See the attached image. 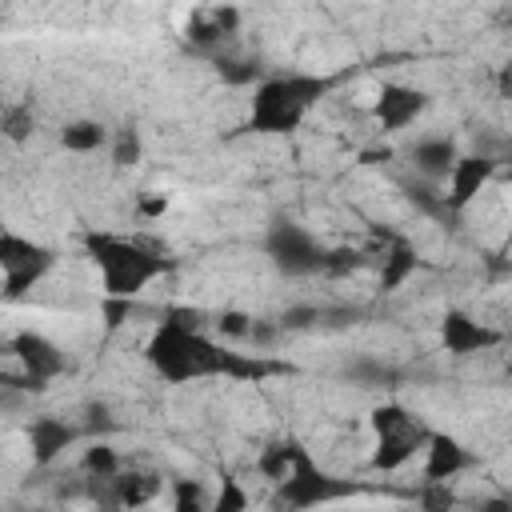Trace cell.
Returning <instances> with one entry per match:
<instances>
[{"instance_id": "obj_1", "label": "cell", "mask_w": 512, "mask_h": 512, "mask_svg": "<svg viewBox=\"0 0 512 512\" xmlns=\"http://www.w3.org/2000/svg\"><path fill=\"white\" fill-rule=\"evenodd\" d=\"M144 356L172 384H188V380H204V376L260 380V376L272 372V364H264L260 356L252 360V356L228 352L216 340H208L200 332V312H188V308H172L168 320H160V328L152 332Z\"/></svg>"}, {"instance_id": "obj_2", "label": "cell", "mask_w": 512, "mask_h": 512, "mask_svg": "<svg viewBox=\"0 0 512 512\" xmlns=\"http://www.w3.org/2000/svg\"><path fill=\"white\" fill-rule=\"evenodd\" d=\"M324 92H328V80L304 76V72L260 80L256 96H252V128L256 132H292V128H300V120Z\"/></svg>"}, {"instance_id": "obj_3", "label": "cell", "mask_w": 512, "mask_h": 512, "mask_svg": "<svg viewBox=\"0 0 512 512\" xmlns=\"http://www.w3.org/2000/svg\"><path fill=\"white\" fill-rule=\"evenodd\" d=\"M84 248L96 260L108 296H128L132 300L160 272H168V260L164 256H156V252H148V248H140L132 240H120V236H88Z\"/></svg>"}, {"instance_id": "obj_4", "label": "cell", "mask_w": 512, "mask_h": 512, "mask_svg": "<svg viewBox=\"0 0 512 512\" xmlns=\"http://www.w3.org/2000/svg\"><path fill=\"white\" fill-rule=\"evenodd\" d=\"M264 252L284 276H308L324 268V244L296 220H272L264 236Z\"/></svg>"}, {"instance_id": "obj_5", "label": "cell", "mask_w": 512, "mask_h": 512, "mask_svg": "<svg viewBox=\"0 0 512 512\" xmlns=\"http://www.w3.org/2000/svg\"><path fill=\"white\" fill-rule=\"evenodd\" d=\"M52 264H56L52 248L32 244V240H24L16 232L0 236V268H4V296L8 300H16L24 288H32Z\"/></svg>"}, {"instance_id": "obj_6", "label": "cell", "mask_w": 512, "mask_h": 512, "mask_svg": "<svg viewBox=\"0 0 512 512\" xmlns=\"http://www.w3.org/2000/svg\"><path fill=\"white\" fill-rule=\"evenodd\" d=\"M428 108V92L424 88H412V84H384L372 100V120L384 128V132H400L408 128L420 112Z\"/></svg>"}, {"instance_id": "obj_7", "label": "cell", "mask_w": 512, "mask_h": 512, "mask_svg": "<svg viewBox=\"0 0 512 512\" xmlns=\"http://www.w3.org/2000/svg\"><path fill=\"white\" fill-rule=\"evenodd\" d=\"M440 344L452 352V356H472V352H488L500 344V332L480 324L476 316L460 312V308H448L444 320H440Z\"/></svg>"}, {"instance_id": "obj_8", "label": "cell", "mask_w": 512, "mask_h": 512, "mask_svg": "<svg viewBox=\"0 0 512 512\" xmlns=\"http://www.w3.org/2000/svg\"><path fill=\"white\" fill-rule=\"evenodd\" d=\"M428 436H432V432H428L424 424H416V416L404 420V424H396V428H388V432H376L372 468H380V472H396V468H404V464L416 456V448L428 444Z\"/></svg>"}, {"instance_id": "obj_9", "label": "cell", "mask_w": 512, "mask_h": 512, "mask_svg": "<svg viewBox=\"0 0 512 512\" xmlns=\"http://www.w3.org/2000/svg\"><path fill=\"white\" fill-rule=\"evenodd\" d=\"M336 496V484H332V476H324L316 464H312V456H304L284 480H280V504H288V508H312V504H324V500H332Z\"/></svg>"}, {"instance_id": "obj_10", "label": "cell", "mask_w": 512, "mask_h": 512, "mask_svg": "<svg viewBox=\"0 0 512 512\" xmlns=\"http://www.w3.org/2000/svg\"><path fill=\"white\" fill-rule=\"evenodd\" d=\"M492 160L488 156H460L456 164H452V172H448V188H444V204L452 208V212H460V208H468L484 188H488V180H492Z\"/></svg>"}, {"instance_id": "obj_11", "label": "cell", "mask_w": 512, "mask_h": 512, "mask_svg": "<svg viewBox=\"0 0 512 512\" xmlns=\"http://www.w3.org/2000/svg\"><path fill=\"white\" fill-rule=\"evenodd\" d=\"M12 348H16L20 364H24L28 376H32V388H44L48 380H56V376L64 372V352H60L48 336H40V332H20V336L12 340Z\"/></svg>"}, {"instance_id": "obj_12", "label": "cell", "mask_w": 512, "mask_h": 512, "mask_svg": "<svg viewBox=\"0 0 512 512\" xmlns=\"http://www.w3.org/2000/svg\"><path fill=\"white\" fill-rule=\"evenodd\" d=\"M72 440H76V428L56 420V416H36L28 424V448H32V460L40 468L52 464L56 456H64V448H72Z\"/></svg>"}, {"instance_id": "obj_13", "label": "cell", "mask_w": 512, "mask_h": 512, "mask_svg": "<svg viewBox=\"0 0 512 512\" xmlns=\"http://www.w3.org/2000/svg\"><path fill=\"white\" fill-rule=\"evenodd\" d=\"M468 464H472V456L456 436H444V432L428 436V444H424V476L428 480H452Z\"/></svg>"}, {"instance_id": "obj_14", "label": "cell", "mask_w": 512, "mask_h": 512, "mask_svg": "<svg viewBox=\"0 0 512 512\" xmlns=\"http://www.w3.org/2000/svg\"><path fill=\"white\" fill-rule=\"evenodd\" d=\"M236 28H240V12L232 8V4H220V8H208V12H196L192 20H188V44H196V48H216V44H224L228 36H236Z\"/></svg>"}, {"instance_id": "obj_15", "label": "cell", "mask_w": 512, "mask_h": 512, "mask_svg": "<svg viewBox=\"0 0 512 512\" xmlns=\"http://www.w3.org/2000/svg\"><path fill=\"white\" fill-rule=\"evenodd\" d=\"M456 160H460V148L452 136H424L412 144V164L424 180H448Z\"/></svg>"}, {"instance_id": "obj_16", "label": "cell", "mask_w": 512, "mask_h": 512, "mask_svg": "<svg viewBox=\"0 0 512 512\" xmlns=\"http://www.w3.org/2000/svg\"><path fill=\"white\" fill-rule=\"evenodd\" d=\"M420 268V256H416V248L408 244V240H400V236H392V244H388V252H384V260H380V292H396L412 272Z\"/></svg>"}, {"instance_id": "obj_17", "label": "cell", "mask_w": 512, "mask_h": 512, "mask_svg": "<svg viewBox=\"0 0 512 512\" xmlns=\"http://www.w3.org/2000/svg\"><path fill=\"white\" fill-rule=\"evenodd\" d=\"M60 144L76 156H88V152H100L112 144V132L100 124V120H72L60 128Z\"/></svg>"}, {"instance_id": "obj_18", "label": "cell", "mask_w": 512, "mask_h": 512, "mask_svg": "<svg viewBox=\"0 0 512 512\" xmlns=\"http://www.w3.org/2000/svg\"><path fill=\"white\" fill-rule=\"evenodd\" d=\"M304 456H308V452H304L296 440H276V444H268V448L260 452L256 468H260L268 480H276V484H280V480H284V476H288Z\"/></svg>"}, {"instance_id": "obj_19", "label": "cell", "mask_w": 512, "mask_h": 512, "mask_svg": "<svg viewBox=\"0 0 512 512\" xmlns=\"http://www.w3.org/2000/svg\"><path fill=\"white\" fill-rule=\"evenodd\" d=\"M108 484H112V504H120V508H124V504H128V508L148 504V500L156 496V488H160V480L136 476V472H132V476H120V472H116Z\"/></svg>"}, {"instance_id": "obj_20", "label": "cell", "mask_w": 512, "mask_h": 512, "mask_svg": "<svg viewBox=\"0 0 512 512\" xmlns=\"http://www.w3.org/2000/svg\"><path fill=\"white\" fill-rule=\"evenodd\" d=\"M108 156H112L116 168H136V164L144 160V140H140V132H136L132 124L116 128V132H112V144H108Z\"/></svg>"}, {"instance_id": "obj_21", "label": "cell", "mask_w": 512, "mask_h": 512, "mask_svg": "<svg viewBox=\"0 0 512 512\" xmlns=\"http://www.w3.org/2000/svg\"><path fill=\"white\" fill-rule=\"evenodd\" d=\"M80 468H84L92 480H112V476L120 472V456H116V448H112V444L92 440V444L84 448V456H80Z\"/></svg>"}, {"instance_id": "obj_22", "label": "cell", "mask_w": 512, "mask_h": 512, "mask_svg": "<svg viewBox=\"0 0 512 512\" xmlns=\"http://www.w3.org/2000/svg\"><path fill=\"white\" fill-rule=\"evenodd\" d=\"M172 508L176 512H204L208 508V496H204L200 480H176L172 484Z\"/></svg>"}, {"instance_id": "obj_23", "label": "cell", "mask_w": 512, "mask_h": 512, "mask_svg": "<svg viewBox=\"0 0 512 512\" xmlns=\"http://www.w3.org/2000/svg\"><path fill=\"white\" fill-rule=\"evenodd\" d=\"M324 320V312L316 308V304H292L284 316H280V328L284 332H308V328H316Z\"/></svg>"}, {"instance_id": "obj_24", "label": "cell", "mask_w": 512, "mask_h": 512, "mask_svg": "<svg viewBox=\"0 0 512 512\" xmlns=\"http://www.w3.org/2000/svg\"><path fill=\"white\" fill-rule=\"evenodd\" d=\"M216 332H220L224 340H248V332H252V316L240 312V308H224V312L216 316Z\"/></svg>"}, {"instance_id": "obj_25", "label": "cell", "mask_w": 512, "mask_h": 512, "mask_svg": "<svg viewBox=\"0 0 512 512\" xmlns=\"http://www.w3.org/2000/svg\"><path fill=\"white\" fill-rule=\"evenodd\" d=\"M216 72L224 84H260V64L252 60H220Z\"/></svg>"}, {"instance_id": "obj_26", "label": "cell", "mask_w": 512, "mask_h": 512, "mask_svg": "<svg viewBox=\"0 0 512 512\" xmlns=\"http://www.w3.org/2000/svg\"><path fill=\"white\" fill-rule=\"evenodd\" d=\"M348 376H352V380H360L364 388H376V384L396 380V372H392V368H384L380 360H356V364L348 368Z\"/></svg>"}, {"instance_id": "obj_27", "label": "cell", "mask_w": 512, "mask_h": 512, "mask_svg": "<svg viewBox=\"0 0 512 512\" xmlns=\"http://www.w3.org/2000/svg\"><path fill=\"white\" fill-rule=\"evenodd\" d=\"M352 268H360V252H352V248L324 252V268H320V272H328V276H344V272H352Z\"/></svg>"}, {"instance_id": "obj_28", "label": "cell", "mask_w": 512, "mask_h": 512, "mask_svg": "<svg viewBox=\"0 0 512 512\" xmlns=\"http://www.w3.org/2000/svg\"><path fill=\"white\" fill-rule=\"evenodd\" d=\"M212 508L216 512H240V508H248V496L236 488V480H224L220 484V496L212 500Z\"/></svg>"}, {"instance_id": "obj_29", "label": "cell", "mask_w": 512, "mask_h": 512, "mask_svg": "<svg viewBox=\"0 0 512 512\" xmlns=\"http://www.w3.org/2000/svg\"><path fill=\"white\" fill-rule=\"evenodd\" d=\"M408 196H412V204H420L424 212H448L444 192H432L428 184H412V188H408Z\"/></svg>"}, {"instance_id": "obj_30", "label": "cell", "mask_w": 512, "mask_h": 512, "mask_svg": "<svg viewBox=\"0 0 512 512\" xmlns=\"http://www.w3.org/2000/svg\"><path fill=\"white\" fill-rule=\"evenodd\" d=\"M420 504H428V508H448V504H456V496L448 492V480H428V488L420 492Z\"/></svg>"}, {"instance_id": "obj_31", "label": "cell", "mask_w": 512, "mask_h": 512, "mask_svg": "<svg viewBox=\"0 0 512 512\" xmlns=\"http://www.w3.org/2000/svg\"><path fill=\"white\" fill-rule=\"evenodd\" d=\"M168 212V196H160V192H144L140 196V216L144 220H160Z\"/></svg>"}, {"instance_id": "obj_32", "label": "cell", "mask_w": 512, "mask_h": 512, "mask_svg": "<svg viewBox=\"0 0 512 512\" xmlns=\"http://www.w3.org/2000/svg\"><path fill=\"white\" fill-rule=\"evenodd\" d=\"M280 332H284L280 324H264V320H252V332H248V340H252L256 348H268V344H272Z\"/></svg>"}, {"instance_id": "obj_33", "label": "cell", "mask_w": 512, "mask_h": 512, "mask_svg": "<svg viewBox=\"0 0 512 512\" xmlns=\"http://www.w3.org/2000/svg\"><path fill=\"white\" fill-rule=\"evenodd\" d=\"M496 96L500 100H512V60H504L496 68Z\"/></svg>"}, {"instance_id": "obj_34", "label": "cell", "mask_w": 512, "mask_h": 512, "mask_svg": "<svg viewBox=\"0 0 512 512\" xmlns=\"http://www.w3.org/2000/svg\"><path fill=\"white\" fill-rule=\"evenodd\" d=\"M4 124H8V136H12V140H20V136L32 128V120H24V112H16V108H8Z\"/></svg>"}, {"instance_id": "obj_35", "label": "cell", "mask_w": 512, "mask_h": 512, "mask_svg": "<svg viewBox=\"0 0 512 512\" xmlns=\"http://www.w3.org/2000/svg\"><path fill=\"white\" fill-rule=\"evenodd\" d=\"M88 428H112V420H108V408H104V404H88Z\"/></svg>"}, {"instance_id": "obj_36", "label": "cell", "mask_w": 512, "mask_h": 512, "mask_svg": "<svg viewBox=\"0 0 512 512\" xmlns=\"http://www.w3.org/2000/svg\"><path fill=\"white\" fill-rule=\"evenodd\" d=\"M392 156V148H368L364 152V164H380V160H388Z\"/></svg>"}, {"instance_id": "obj_37", "label": "cell", "mask_w": 512, "mask_h": 512, "mask_svg": "<svg viewBox=\"0 0 512 512\" xmlns=\"http://www.w3.org/2000/svg\"><path fill=\"white\" fill-rule=\"evenodd\" d=\"M508 180H512V172H508Z\"/></svg>"}]
</instances>
